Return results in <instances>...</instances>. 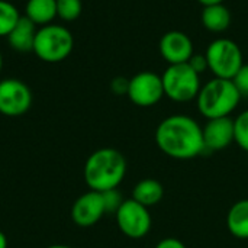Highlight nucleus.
Returning a JSON list of instances; mask_svg holds the SVG:
<instances>
[{"instance_id": "26", "label": "nucleus", "mask_w": 248, "mask_h": 248, "mask_svg": "<svg viewBox=\"0 0 248 248\" xmlns=\"http://www.w3.org/2000/svg\"><path fill=\"white\" fill-rule=\"evenodd\" d=\"M196 1L205 7V6H212V4H221V3H224L225 0H196Z\"/></svg>"}, {"instance_id": "23", "label": "nucleus", "mask_w": 248, "mask_h": 248, "mask_svg": "<svg viewBox=\"0 0 248 248\" xmlns=\"http://www.w3.org/2000/svg\"><path fill=\"white\" fill-rule=\"evenodd\" d=\"M187 64L198 73V74H202L208 70V60H206V55L205 54H193L192 58L187 61Z\"/></svg>"}, {"instance_id": "25", "label": "nucleus", "mask_w": 248, "mask_h": 248, "mask_svg": "<svg viewBox=\"0 0 248 248\" xmlns=\"http://www.w3.org/2000/svg\"><path fill=\"white\" fill-rule=\"evenodd\" d=\"M155 248H186V246L182 241H179L177 238L169 237V238H164V240L158 241Z\"/></svg>"}, {"instance_id": "2", "label": "nucleus", "mask_w": 248, "mask_h": 248, "mask_svg": "<svg viewBox=\"0 0 248 248\" xmlns=\"http://www.w3.org/2000/svg\"><path fill=\"white\" fill-rule=\"evenodd\" d=\"M126 174V160L115 148H100L89 155L84 164V180L87 186L105 193L116 189Z\"/></svg>"}, {"instance_id": "6", "label": "nucleus", "mask_w": 248, "mask_h": 248, "mask_svg": "<svg viewBox=\"0 0 248 248\" xmlns=\"http://www.w3.org/2000/svg\"><path fill=\"white\" fill-rule=\"evenodd\" d=\"M164 96L176 103H187L196 100L202 83L198 74L187 62L169 65L161 74Z\"/></svg>"}, {"instance_id": "11", "label": "nucleus", "mask_w": 248, "mask_h": 248, "mask_svg": "<svg viewBox=\"0 0 248 248\" xmlns=\"http://www.w3.org/2000/svg\"><path fill=\"white\" fill-rule=\"evenodd\" d=\"M158 49L161 58L169 62V65L186 64L195 54L193 41L187 33L182 31L166 32L160 39Z\"/></svg>"}, {"instance_id": "9", "label": "nucleus", "mask_w": 248, "mask_h": 248, "mask_svg": "<svg viewBox=\"0 0 248 248\" xmlns=\"http://www.w3.org/2000/svg\"><path fill=\"white\" fill-rule=\"evenodd\" d=\"M32 105L31 89L17 78H4L0 81V113L4 116H20Z\"/></svg>"}, {"instance_id": "5", "label": "nucleus", "mask_w": 248, "mask_h": 248, "mask_svg": "<svg viewBox=\"0 0 248 248\" xmlns=\"http://www.w3.org/2000/svg\"><path fill=\"white\" fill-rule=\"evenodd\" d=\"M205 55L208 60V70L218 78L232 80L244 65L240 45L230 38L214 39L208 45Z\"/></svg>"}, {"instance_id": "20", "label": "nucleus", "mask_w": 248, "mask_h": 248, "mask_svg": "<svg viewBox=\"0 0 248 248\" xmlns=\"http://www.w3.org/2000/svg\"><path fill=\"white\" fill-rule=\"evenodd\" d=\"M234 141L248 153V109L234 119Z\"/></svg>"}, {"instance_id": "15", "label": "nucleus", "mask_w": 248, "mask_h": 248, "mask_svg": "<svg viewBox=\"0 0 248 248\" xmlns=\"http://www.w3.org/2000/svg\"><path fill=\"white\" fill-rule=\"evenodd\" d=\"M227 227L232 237L238 240H248V199L235 202L228 215Z\"/></svg>"}, {"instance_id": "19", "label": "nucleus", "mask_w": 248, "mask_h": 248, "mask_svg": "<svg viewBox=\"0 0 248 248\" xmlns=\"http://www.w3.org/2000/svg\"><path fill=\"white\" fill-rule=\"evenodd\" d=\"M83 10L81 0H57V16L65 22L76 20Z\"/></svg>"}, {"instance_id": "22", "label": "nucleus", "mask_w": 248, "mask_h": 248, "mask_svg": "<svg viewBox=\"0 0 248 248\" xmlns=\"http://www.w3.org/2000/svg\"><path fill=\"white\" fill-rule=\"evenodd\" d=\"M103 198H105V203H106V211L108 212H116L118 208L122 205L124 199L121 196V193L113 189V190H108L103 193Z\"/></svg>"}, {"instance_id": "16", "label": "nucleus", "mask_w": 248, "mask_h": 248, "mask_svg": "<svg viewBox=\"0 0 248 248\" xmlns=\"http://www.w3.org/2000/svg\"><path fill=\"white\" fill-rule=\"evenodd\" d=\"M164 196V187L155 179H144L138 182L132 190V199L145 208L154 206L161 202Z\"/></svg>"}, {"instance_id": "12", "label": "nucleus", "mask_w": 248, "mask_h": 248, "mask_svg": "<svg viewBox=\"0 0 248 248\" xmlns=\"http://www.w3.org/2000/svg\"><path fill=\"white\" fill-rule=\"evenodd\" d=\"M202 134L205 150L221 151L234 142V119L230 116L209 119L202 128Z\"/></svg>"}, {"instance_id": "27", "label": "nucleus", "mask_w": 248, "mask_h": 248, "mask_svg": "<svg viewBox=\"0 0 248 248\" xmlns=\"http://www.w3.org/2000/svg\"><path fill=\"white\" fill-rule=\"evenodd\" d=\"M0 248H7V238L1 231H0Z\"/></svg>"}, {"instance_id": "13", "label": "nucleus", "mask_w": 248, "mask_h": 248, "mask_svg": "<svg viewBox=\"0 0 248 248\" xmlns=\"http://www.w3.org/2000/svg\"><path fill=\"white\" fill-rule=\"evenodd\" d=\"M36 25L26 16H20L10 33L6 36L9 45L19 52H29L33 49V42L36 36Z\"/></svg>"}, {"instance_id": "28", "label": "nucleus", "mask_w": 248, "mask_h": 248, "mask_svg": "<svg viewBox=\"0 0 248 248\" xmlns=\"http://www.w3.org/2000/svg\"><path fill=\"white\" fill-rule=\"evenodd\" d=\"M48 248H73L70 246H64V244H55V246H49Z\"/></svg>"}, {"instance_id": "4", "label": "nucleus", "mask_w": 248, "mask_h": 248, "mask_svg": "<svg viewBox=\"0 0 248 248\" xmlns=\"http://www.w3.org/2000/svg\"><path fill=\"white\" fill-rule=\"evenodd\" d=\"M74 46L71 32L61 25H45L36 32L33 42L35 55L45 62H60L70 57Z\"/></svg>"}, {"instance_id": "17", "label": "nucleus", "mask_w": 248, "mask_h": 248, "mask_svg": "<svg viewBox=\"0 0 248 248\" xmlns=\"http://www.w3.org/2000/svg\"><path fill=\"white\" fill-rule=\"evenodd\" d=\"M26 17L35 25H49L57 17V0H28Z\"/></svg>"}, {"instance_id": "24", "label": "nucleus", "mask_w": 248, "mask_h": 248, "mask_svg": "<svg viewBox=\"0 0 248 248\" xmlns=\"http://www.w3.org/2000/svg\"><path fill=\"white\" fill-rule=\"evenodd\" d=\"M129 87V78L125 77H115L110 83V89L115 94H126Z\"/></svg>"}, {"instance_id": "10", "label": "nucleus", "mask_w": 248, "mask_h": 248, "mask_svg": "<svg viewBox=\"0 0 248 248\" xmlns=\"http://www.w3.org/2000/svg\"><path fill=\"white\" fill-rule=\"evenodd\" d=\"M106 212L103 193L90 190L74 202L71 208V219L80 228H90L96 225Z\"/></svg>"}, {"instance_id": "21", "label": "nucleus", "mask_w": 248, "mask_h": 248, "mask_svg": "<svg viewBox=\"0 0 248 248\" xmlns=\"http://www.w3.org/2000/svg\"><path fill=\"white\" fill-rule=\"evenodd\" d=\"M232 81L241 96H248V64H244L240 68V71L235 74Z\"/></svg>"}, {"instance_id": "29", "label": "nucleus", "mask_w": 248, "mask_h": 248, "mask_svg": "<svg viewBox=\"0 0 248 248\" xmlns=\"http://www.w3.org/2000/svg\"><path fill=\"white\" fill-rule=\"evenodd\" d=\"M1 67H3V57H1V52H0V71H1Z\"/></svg>"}, {"instance_id": "18", "label": "nucleus", "mask_w": 248, "mask_h": 248, "mask_svg": "<svg viewBox=\"0 0 248 248\" xmlns=\"http://www.w3.org/2000/svg\"><path fill=\"white\" fill-rule=\"evenodd\" d=\"M19 17L20 15L15 4L0 0V36H7Z\"/></svg>"}, {"instance_id": "14", "label": "nucleus", "mask_w": 248, "mask_h": 248, "mask_svg": "<svg viewBox=\"0 0 248 248\" xmlns=\"http://www.w3.org/2000/svg\"><path fill=\"white\" fill-rule=\"evenodd\" d=\"M231 12L224 3L205 6L201 13V22L203 28L214 33H221L227 31L231 25Z\"/></svg>"}, {"instance_id": "7", "label": "nucleus", "mask_w": 248, "mask_h": 248, "mask_svg": "<svg viewBox=\"0 0 248 248\" xmlns=\"http://www.w3.org/2000/svg\"><path fill=\"white\" fill-rule=\"evenodd\" d=\"M115 217L121 232L131 240H141L151 230L153 221L148 208L138 203L132 198L122 202L115 212Z\"/></svg>"}, {"instance_id": "3", "label": "nucleus", "mask_w": 248, "mask_h": 248, "mask_svg": "<svg viewBox=\"0 0 248 248\" xmlns=\"http://www.w3.org/2000/svg\"><path fill=\"white\" fill-rule=\"evenodd\" d=\"M241 97L232 80L214 77L201 87L196 106L199 113L208 121L227 118L238 108Z\"/></svg>"}, {"instance_id": "8", "label": "nucleus", "mask_w": 248, "mask_h": 248, "mask_svg": "<svg viewBox=\"0 0 248 248\" xmlns=\"http://www.w3.org/2000/svg\"><path fill=\"white\" fill-rule=\"evenodd\" d=\"M126 96L140 108H151L164 97L161 76L153 71H141L129 78Z\"/></svg>"}, {"instance_id": "1", "label": "nucleus", "mask_w": 248, "mask_h": 248, "mask_svg": "<svg viewBox=\"0 0 248 248\" xmlns=\"http://www.w3.org/2000/svg\"><path fill=\"white\" fill-rule=\"evenodd\" d=\"M154 137L158 148L174 160H192L205 151L202 126L187 115L164 118Z\"/></svg>"}]
</instances>
